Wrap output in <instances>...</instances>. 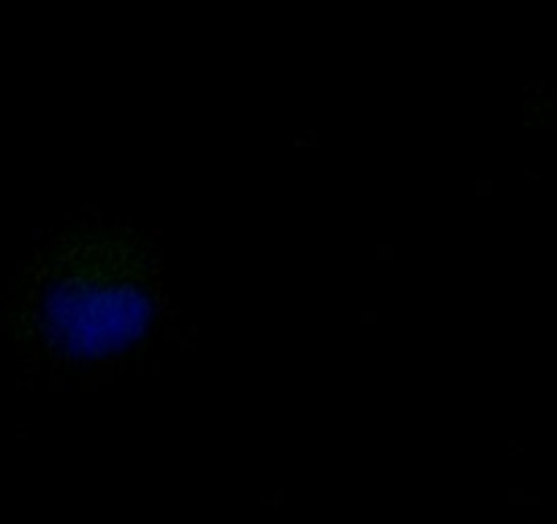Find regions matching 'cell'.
I'll return each mask as SVG.
<instances>
[{
  "label": "cell",
  "mask_w": 557,
  "mask_h": 524,
  "mask_svg": "<svg viewBox=\"0 0 557 524\" xmlns=\"http://www.w3.org/2000/svg\"><path fill=\"white\" fill-rule=\"evenodd\" d=\"M47 329L69 353H101L139 335L147 297L136 277L90 259L58 275L47 291Z\"/></svg>",
  "instance_id": "cell-1"
}]
</instances>
